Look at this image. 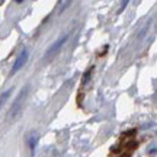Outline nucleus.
I'll return each instance as SVG.
<instances>
[{"instance_id": "f257e3e1", "label": "nucleus", "mask_w": 157, "mask_h": 157, "mask_svg": "<svg viewBox=\"0 0 157 157\" xmlns=\"http://www.w3.org/2000/svg\"><path fill=\"white\" fill-rule=\"evenodd\" d=\"M28 90H29V86H25V87L21 90L19 96L16 98V101H15V103H13V106H12L10 111H9V117L10 118L16 117L17 113H19V111H21V108H22V105H23V101H25L26 96H28Z\"/></svg>"}, {"instance_id": "f03ea898", "label": "nucleus", "mask_w": 157, "mask_h": 157, "mask_svg": "<svg viewBox=\"0 0 157 157\" xmlns=\"http://www.w3.org/2000/svg\"><path fill=\"white\" fill-rule=\"evenodd\" d=\"M68 38H70V35H68V34H64L63 36H60V38L57 39L56 42H54V44H52L50 48L47 50V52H45V58L48 60V58H51V57H54L56 54H58V51L61 50L63 45L68 41Z\"/></svg>"}, {"instance_id": "7ed1b4c3", "label": "nucleus", "mask_w": 157, "mask_h": 157, "mask_svg": "<svg viewBox=\"0 0 157 157\" xmlns=\"http://www.w3.org/2000/svg\"><path fill=\"white\" fill-rule=\"evenodd\" d=\"M28 56H29L28 50H26V48H23L22 52H21V54H19V57L16 58V61H15V64H13V67H12L10 74L17 73V71H19V70H21V68L26 64V61H28Z\"/></svg>"}, {"instance_id": "20e7f679", "label": "nucleus", "mask_w": 157, "mask_h": 157, "mask_svg": "<svg viewBox=\"0 0 157 157\" xmlns=\"http://www.w3.org/2000/svg\"><path fill=\"white\" fill-rule=\"evenodd\" d=\"M12 92H13V89H9V90H6V92H3V93L0 95V109H2V106L6 103V101L10 98Z\"/></svg>"}, {"instance_id": "39448f33", "label": "nucleus", "mask_w": 157, "mask_h": 157, "mask_svg": "<svg viewBox=\"0 0 157 157\" xmlns=\"http://www.w3.org/2000/svg\"><path fill=\"white\" fill-rule=\"evenodd\" d=\"M71 2H73V0H61V2H60V7H58V12H60V13H63V12L66 10V9H67L68 6H70V3H71Z\"/></svg>"}, {"instance_id": "423d86ee", "label": "nucleus", "mask_w": 157, "mask_h": 157, "mask_svg": "<svg viewBox=\"0 0 157 157\" xmlns=\"http://www.w3.org/2000/svg\"><path fill=\"white\" fill-rule=\"evenodd\" d=\"M36 141H38L36 134H32L28 138V144H29V147H31V150H34V148H35V146H36Z\"/></svg>"}, {"instance_id": "0eeeda50", "label": "nucleus", "mask_w": 157, "mask_h": 157, "mask_svg": "<svg viewBox=\"0 0 157 157\" xmlns=\"http://www.w3.org/2000/svg\"><path fill=\"white\" fill-rule=\"evenodd\" d=\"M128 3H129V0H124L122 5H121V10H124V9L127 7V5H128Z\"/></svg>"}, {"instance_id": "6e6552de", "label": "nucleus", "mask_w": 157, "mask_h": 157, "mask_svg": "<svg viewBox=\"0 0 157 157\" xmlns=\"http://www.w3.org/2000/svg\"><path fill=\"white\" fill-rule=\"evenodd\" d=\"M16 3H22V2H25V0H15Z\"/></svg>"}]
</instances>
